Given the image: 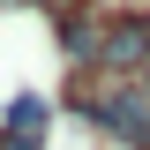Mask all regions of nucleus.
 <instances>
[{
	"mask_svg": "<svg viewBox=\"0 0 150 150\" xmlns=\"http://www.w3.org/2000/svg\"><path fill=\"white\" fill-rule=\"evenodd\" d=\"M75 112H83V120H98L112 143L150 150V90L135 83V75L120 83V90H75Z\"/></svg>",
	"mask_w": 150,
	"mask_h": 150,
	"instance_id": "obj_1",
	"label": "nucleus"
},
{
	"mask_svg": "<svg viewBox=\"0 0 150 150\" xmlns=\"http://www.w3.org/2000/svg\"><path fill=\"white\" fill-rule=\"evenodd\" d=\"M90 60L112 68V75H135V68L150 60V15H143V8H120V15L98 30V53H90Z\"/></svg>",
	"mask_w": 150,
	"mask_h": 150,
	"instance_id": "obj_2",
	"label": "nucleus"
},
{
	"mask_svg": "<svg viewBox=\"0 0 150 150\" xmlns=\"http://www.w3.org/2000/svg\"><path fill=\"white\" fill-rule=\"evenodd\" d=\"M0 150H45V105H38V98H15V105H8Z\"/></svg>",
	"mask_w": 150,
	"mask_h": 150,
	"instance_id": "obj_3",
	"label": "nucleus"
},
{
	"mask_svg": "<svg viewBox=\"0 0 150 150\" xmlns=\"http://www.w3.org/2000/svg\"><path fill=\"white\" fill-rule=\"evenodd\" d=\"M135 83H143V90H150V60H143V68H135Z\"/></svg>",
	"mask_w": 150,
	"mask_h": 150,
	"instance_id": "obj_4",
	"label": "nucleus"
}]
</instances>
